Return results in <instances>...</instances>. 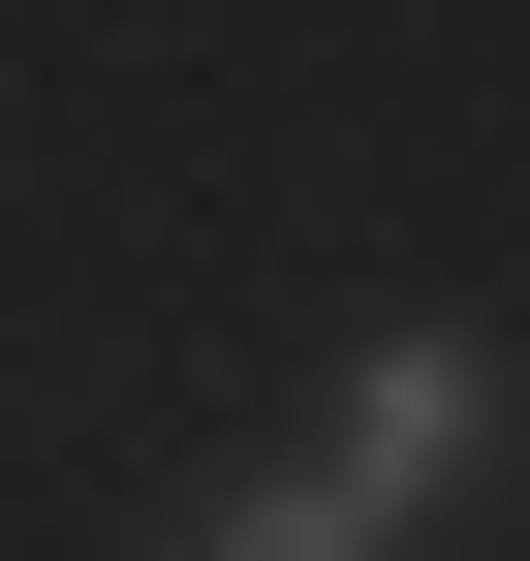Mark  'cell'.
Wrapping results in <instances>:
<instances>
[{
  "label": "cell",
  "mask_w": 530,
  "mask_h": 561,
  "mask_svg": "<svg viewBox=\"0 0 530 561\" xmlns=\"http://www.w3.org/2000/svg\"><path fill=\"white\" fill-rule=\"evenodd\" d=\"M187 561H406V530H375L344 468H281V500H219V530H187Z\"/></svg>",
  "instance_id": "cell-2"
},
{
  "label": "cell",
  "mask_w": 530,
  "mask_h": 561,
  "mask_svg": "<svg viewBox=\"0 0 530 561\" xmlns=\"http://www.w3.org/2000/svg\"><path fill=\"white\" fill-rule=\"evenodd\" d=\"M469 468H499V343H375V405H344V500H375V530H437Z\"/></svg>",
  "instance_id": "cell-1"
}]
</instances>
